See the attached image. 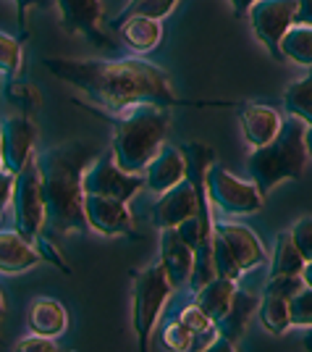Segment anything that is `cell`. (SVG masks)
Masks as SVG:
<instances>
[{
	"label": "cell",
	"mask_w": 312,
	"mask_h": 352,
	"mask_svg": "<svg viewBox=\"0 0 312 352\" xmlns=\"http://www.w3.org/2000/svg\"><path fill=\"white\" fill-rule=\"evenodd\" d=\"M178 323H184L189 331H202V329H208V326H213L215 321H210L208 316L202 313V310L197 308L194 302H189L187 308H181V313H178Z\"/></svg>",
	"instance_id": "74e56055"
},
{
	"label": "cell",
	"mask_w": 312,
	"mask_h": 352,
	"mask_svg": "<svg viewBox=\"0 0 312 352\" xmlns=\"http://www.w3.org/2000/svg\"><path fill=\"white\" fill-rule=\"evenodd\" d=\"M239 124H241V134H244L247 145L260 147V145H265V142H270V140L278 134L283 118H281V113H278L276 108H270V105L247 103V105H241V111H239Z\"/></svg>",
	"instance_id": "ac0fdd59"
},
{
	"label": "cell",
	"mask_w": 312,
	"mask_h": 352,
	"mask_svg": "<svg viewBox=\"0 0 312 352\" xmlns=\"http://www.w3.org/2000/svg\"><path fill=\"white\" fill-rule=\"evenodd\" d=\"M283 108L286 113L299 118L304 126H312V69L302 79L291 82L283 92Z\"/></svg>",
	"instance_id": "4316f807"
},
{
	"label": "cell",
	"mask_w": 312,
	"mask_h": 352,
	"mask_svg": "<svg viewBox=\"0 0 312 352\" xmlns=\"http://www.w3.org/2000/svg\"><path fill=\"white\" fill-rule=\"evenodd\" d=\"M237 294V281L226 279V276H213L208 284H202L200 289H194V305L208 316L210 321H221L226 310L231 308V300Z\"/></svg>",
	"instance_id": "ffe728a7"
},
{
	"label": "cell",
	"mask_w": 312,
	"mask_h": 352,
	"mask_svg": "<svg viewBox=\"0 0 312 352\" xmlns=\"http://www.w3.org/2000/svg\"><path fill=\"white\" fill-rule=\"evenodd\" d=\"M184 153V163H187V182L194 187L197 195H208L205 192V174L208 168L215 163V150L210 145H202V142H187L181 147Z\"/></svg>",
	"instance_id": "cb8c5ba5"
},
{
	"label": "cell",
	"mask_w": 312,
	"mask_h": 352,
	"mask_svg": "<svg viewBox=\"0 0 312 352\" xmlns=\"http://www.w3.org/2000/svg\"><path fill=\"white\" fill-rule=\"evenodd\" d=\"M176 3L178 0H129V3H126V8H123V11L110 21V27L116 30L121 21H126V19H132V16H145V19L163 21L165 16L176 8Z\"/></svg>",
	"instance_id": "83f0119b"
},
{
	"label": "cell",
	"mask_w": 312,
	"mask_h": 352,
	"mask_svg": "<svg viewBox=\"0 0 312 352\" xmlns=\"http://www.w3.org/2000/svg\"><path fill=\"white\" fill-rule=\"evenodd\" d=\"M82 190L92 192V195H105V197H116V200L129 203L136 192L145 190V179H142V174H126L119 163L113 161V153L108 150V153L97 155V158L84 168Z\"/></svg>",
	"instance_id": "9c48e42d"
},
{
	"label": "cell",
	"mask_w": 312,
	"mask_h": 352,
	"mask_svg": "<svg viewBox=\"0 0 312 352\" xmlns=\"http://www.w3.org/2000/svg\"><path fill=\"white\" fill-rule=\"evenodd\" d=\"M218 342H221V331H218V326L213 323V326L202 329V331H194L192 344H189V352L213 350V344H218Z\"/></svg>",
	"instance_id": "f35d334b"
},
{
	"label": "cell",
	"mask_w": 312,
	"mask_h": 352,
	"mask_svg": "<svg viewBox=\"0 0 312 352\" xmlns=\"http://www.w3.org/2000/svg\"><path fill=\"white\" fill-rule=\"evenodd\" d=\"M60 14V30L71 37H84L97 47H113L103 32V3L100 0H53Z\"/></svg>",
	"instance_id": "30bf717a"
},
{
	"label": "cell",
	"mask_w": 312,
	"mask_h": 352,
	"mask_svg": "<svg viewBox=\"0 0 312 352\" xmlns=\"http://www.w3.org/2000/svg\"><path fill=\"white\" fill-rule=\"evenodd\" d=\"M254 310H257V297L237 289L234 300H231V308L226 310V316L215 323L218 331H221V339L231 342V344H239L241 337H244V331H247V323H250Z\"/></svg>",
	"instance_id": "7402d4cb"
},
{
	"label": "cell",
	"mask_w": 312,
	"mask_h": 352,
	"mask_svg": "<svg viewBox=\"0 0 312 352\" xmlns=\"http://www.w3.org/2000/svg\"><path fill=\"white\" fill-rule=\"evenodd\" d=\"M205 192H208L210 206H215L228 216H250V213H257L265 203V197L254 187L252 179L250 182L237 179L218 163H213L205 174Z\"/></svg>",
	"instance_id": "52a82bcc"
},
{
	"label": "cell",
	"mask_w": 312,
	"mask_h": 352,
	"mask_svg": "<svg viewBox=\"0 0 312 352\" xmlns=\"http://www.w3.org/2000/svg\"><path fill=\"white\" fill-rule=\"evenodd\" d=\"M307 350H312V339H310V342H307Z\"/></svg>",
	"instance_id": "bcb514c9"
},
{
	"label": "cell",
	"mask_w": 312,
	"mask_h": 352,
	"mask_svg": "<svg viewBox=\"0 0 312 352\" xmlns=\"http://www.w3.org/2000/svg\"><path fill=\"white\" fill-rule=\"evenodd\" d=\"M16 352H56L58 350V344H56V339L53 337H43V334H34L32 331L29 337L19 339L14 344Z\"/></svg>",
	"instance_id": "8d00e7d4"
},
{
	"label": "cell",
	"mask_w": 312,
	"mask_h": 352,
	"mask_svg": "<svg viewBox=\"0 0 312 352\" xmlns=\"http://www.w3.org/2000/svg\"><path fill=\"white\" fill-rule=\"evenodd\" d=\"M299 287H304L302 276H273L267 279L265 292L257 300V316L263 329L281 337L291 329V318H289V297L297 292Z\"/></svg>",
	"instance_id": "4fadbf2b"
},
{
	"label": "cell",
	"mask_w": 312,
	"mask_h": 352,
	"mask_svg": "<svg viewBox=\"0 0 312 352\" xmlns=\"http://www.w3.org/2000/svg\"><path fill=\"white\" fill-rule=\"evenodd\" d=\"M11 200H14L16 232L34 245V239L43 234L45 223H47V208H45L43 197V176H40V166H37L34 158L27 161V166L16 174Z\"/></svg>",
	"instance_id": "8992f818"
},
{
	"label": "cell",
	"mask_w": 312,
	"mask_h": 352,
	"mask_svg": "<svg viewBox=\"0 0 312 352\" xmlns=\"http://www.w3.org/2000/svg\"><path fill=\"white\" fill-rule=\"evenodd\" d=\"M299 8H297V21L294 24H307L312 27V0H297Z\"/></svg>",
	"instance_id": "60d3db41"
},
{
	"label": "cell",
	"mask_w": 312,
	"mask_h": 352,
	"mask_svg": "<svg viewBox=\"0 0 312 352\" xmlns=\"http://www.w3.org/2000/svg\"><path fill=\"white\" fill-rule=\"evenodd\" d=\"M43 66L56 79L87 95L105 113H123L139 103H155L165 108L178 105H231V103H192L178 98L165 69L145 58L84 60V58H45Z\"/></svg>",
	"instance_id": "6da1fadb"
},
{
	"label": "cell",
	"mask_w": 312,
	"mask_h": 352,
	"mask_svg": "<svg viewBox=\"0 0 312 352\" xmlns=\"http://www.w3.org/2000/svg\"><path fill=\"white\" fill-rule=\"evenodd\" d=\"M5 98L8 103H14L21 113H34L40 105H43V95H40V87L32 85V82H24V79H16L8 82L5 87Z\"/></svg>",
	"instance_id": "f1b7e54d"
},
{
	"label": "cell",
	"mask_w": 312,
	"mask_h": 352,
	"mask_svg": "<svg viewBox=\"0 0 312 352\" xmlns=\"http://www.w3.org/2000/svg\"><path fill=\"white\" fill-rule=\"evenodd\" d=\"M215 236H221L226 250L231 252V258L239 263L241 271H252L257 265L265 263V248L257 239L250 226L241 223H213Z\"/></svg>",
	"instance_id": "9a60e30c"
},
{
	"label": "cell",
	"mask_w": 312,
	"mask_h": 352,
	"mask_svg": "<svg viewBox=\"0 0 312 352\" xmlns=\"http://www.w3.org/2000/svg\"><path fill=\"white\" fill-rule=\"evenodd\" d=\"M297 8V0H257L247 11V21L252 27L254 37L265 45V50L276 60H283L281 37L289 32V27H294Z\"/></svg>",
	"instance_id": "ba28073f"
},
{
	"label": "cell",
	"mask_w": 312,
	"mask_h": 352,
	"mask_svg": "<svg viewBox=\"0 0 312 352\" xmlns=\"http://www.w3.org/2000/svg\"><path fill=\"white\" fill-rule=\"evenodd\" d=\"M173 292L171 281L165 276L160 261L149 268L134 271V289H132V323L134 334L139 339V350H147L152 331L158 326V318L163 313L168 297Z\"/></svg>",
	"instance_id": "5b68a950"
},
{
	"label": "cell",
	"mask_w": 312,
	"mask_h": 352,
	"mask_svg": "<svg viewBox=\"0 0 312 352\" xmlns=\"http://www.w3.org/2000/svg\"><path fill=\"white\" fill-rule=\"evenodd\" d=\"M0 168H3V161H0Z\"/></svg>",
	"instance_id": "c3c4849f"
},
{
	"label": "cell",
	"mask_w": 312,
	"mask_h": 352,
	"mask_svg": "<svg viewBox=\"0 0 312 352\" xmlns=\"http://www.w3.org/2000/svg\"><path fill=\"white\" fill-rule=\"evenodd\" d=\"M37 145V124L29 113H16L0 121V161L3 168L19 174L27 161H32V150Z\"/></svg>",
	"instance_id": "8fae6325"
},
{
	"label": "cell",
	"mask_w": 312,
	"mask_h": 352,
	"mask_svg": "<svg viewBox=\"0 0 312 352\" xmlns=\"http://www.w3.org/2000/svg\"><path fill=\"white\" fill-rule=\"evenodd\" d=\"M163 344L173 352H187L192 344V331L178 321H171L163 329Z\"/></svg>",
	"instance_id": "836d02e7"
},
{
	"label": "cell",
	"mask_w": 312,
	"mask_h": 352,
	"mask_svg": "<svg viewBox=\"0 0 312 352\" xmlns=\"http://www.w3.org/2000/svg\"><path fill=\"white\" fill-rule=\"evenodd\" d=\"M171 129V108L139 103L113 118L110 153L126 174H142Z\"/></svg>",
	"instance_id": "3957f363"
},
{
	"label": "cell",
	"mask_w": 312,
	"mask_h": 352,
	"mask_svg": "<svg viewBox=\"0 0 312 352\" xmlns=\"http://www.w3.org/2000/svg\"><path fill=\"white\" fill-rule=\"evenodd\" d=\"M289 236H291L294 248L299 250V255L304 261H312V216L297 219V223L289 229Z\"/></svg>",
	"instance_id": "d6a6232c"
},
{
	"label": "cell",
	"mask_w": 312,
	"mask_h": 352,
	"mask_svg": "<svg viewBox=\"0 0 312 352\" xmlns=\"http://www.w3.org/2000/svg\"><path fill=\"white\" fill-rule=\"evenodd\" d=\"M213 268H215V276H226V279L231 281H239L244 276V271L231 258V252L226 250L221 236H215V232H213Z\"/></svg>",
	"instance_id": "1f68e13d"
},
{
	"label": "cell",
	"mask_w": 312,
	"mask_h": 352,
	"mask_svg": "<svg viewBox=\"0 0 312 352\" xmlns=\"http://www.w3.org/2000/svg\"><path fill=\"white\" fill-rule=\"evenodd\" d=\"M14 182L16 176L5 168H0V210L11 203V195H14Z\"/></svg>",
	"instance_id": "ab89813d"
},
{
	"label": "cell",
	"mask_w": 312,
	"mask_h": 352,
	"mask_svg": "<svg viewBox=\"0 0 312 352\" xmlns=\"http://www.w3.org/2000/svg\"><path fill=\"white\" fill-rule=\"evenodd\" d=\"M69 329V313L53 297H37L29 308V331L43 337H60Z\"/></svg>",
	"instance_id": "44dd1931"
},
{
	"label": "cell",
	"mask_w": 312,
	"mask_h": 352,
	"mask_svg": "<svg viewBox=\"0 0 312 352\" xmlns=\"http://www.w3.org/2000/svg\"><path fill=\"white\" fill-rule=\"evenodd\" d=\"M304 263L307 261L299 255V250L294 248L289 232H281V234L276 236V245H273V258H270L267 279H273V276H299Z\"/></svg>",
	"instance_id": "d4e9b609"
},
{
	"label": "cell",
	"mask_w": 312,
	"mask_h": 352,
	"mask_svg": "<svg viewBox=\"0 0 312 352\" xmlns=\"http://www.w3.org/2000/svg\"><path fill=\"white\" fill-rule=\"evenodd\" d=\"M116 30H121L123 43L129 45L134 53H139V56L155 50V47L160 45V40H163V27H160V21L145 19V16H132V19L121 21Z\"/></svg>",
	"instance_id": "603a6c76"
},
{
	"label": "cell",
	"mask_w": 312,
	"mask_h": 352,
	"mask_svg": "<svg viewBox=\"0 0 312 352\" xmlns=\"http://www.w3.org/2000/svg\"><path fill=\"white\" fill-rule=\"evenodd\" d=\"M3 316H5V300H3V294H0V321H3Z\"/></svg>",
	"instance_id": "f6af8a7d"
},
{
	"label": "cell",
	"mask_w": 312,
	"mask_h": 352,
	"mask_svg": "<svg viewBox=\"0 0 312 352\" xmlns=\"http://www.w3.org/2000/svg\"><path fill=\"white\" fill-rule=\"evenodd\" d=\"M304 145H307V155L312 158V126L304 129Z\"/></svg>",
	"instance_id": "ee69618b"
},
{
	"label": "cell",
	"mask_w": 312,
	"mask_h": 352,
	"mask_svg": "<svg viewBox=\"0 0 312 352\" xmlns=\"http://www.w3.org/2000/svg\"><path fill=\"white\" fill-rule=\"evenodd\" d=\"M40 263L37 248L27 242L16 229L0 232V271L3 274H24Z\"/></svg>",
	"instance_id": "d6986e66"
},
{
	"label": "cell",
	"mask_w": 312,
	"mask_h": 352,
	"mask_svg": "<svg viewBox=\"0 0 312 352\" xmlns=\"http://www.w3.org/2000/svg\"><path fill=\"white\" fill-rule=\"evenodd\" d=\"M299 276H302V281H304V287H310L312 289V261L304 263V268H302V274H299Z\"/></svg>",
	"instance_id": "7bdbcfd3"
},
{
	"label": "cell",
	"mask_w": 312,
	"mask_h": 352,
	"mask_svg": "<svg viewBox=\"0 0 312 352\" xmlns=\"http://www.w3.org/2000/svg\"><path fill=\"white\" fill-rule=\"evenodd\" d=\"M82 213L92 232L103 236H132L134 234V219L129 203L105 197V195H92L84 192L82 197Z\"/></svg>",
	"instance_id": "7c38bea8"
},
{
	"label": "cell",
	"mask_w": 312,
	"mask_h": 352,
	"mask_svg": "<svg viewBox=\"0 0 312 352\" xmlns=\"http://www.w3.org/2000/svg\"><path fill=\"white\" fill-rule=\"evenodd\" d=\"M192 263L194 250L176 234V229H160V265L173 289L189 281Z\"/></svg>",
	"instance_id": "e0dca14e"
},
{
	"label": "cell",
	"mask_w": 312,
	"mask_h": 352,
	"mask_svg": "<svg viewBox=\"0 0 312 352\" xmlns=\"http://www.w3.org/2000/svg\"><path fill=\"white\" fill-rule=\"evenodd\" d=\"M97 158V145L87 140H71L40 155V176H43V197L47 208V221L58 234L82 232L87 226L82 213V176L89 163Z\"/></svg>",
	"instance_id": "7a4b0ae2"
},
{
	"label": "cell",
	"mask_w": 312,
	"mask_h": 352,
	"mask_svg": "<svg viewBox=\"0 0 312 352\" xmlns=\"http://www.w3.org/2000/svg\"><path fill=\"white\" fill-rule=\"evenodd\" d=\"M0 219H3V210H0Z\"/></svg>",
	"instance_id": "7dc6e473"
},
{
	"label": "cell",
	"mask_w": 312,
	"mask_h": 352,
	"mask_svg": "<svg viewBox=\"0 0 312 352\" xmlns=\"http://www.w3.org/2000/svg\"><path fill=\"white\" fill-rule=\"evenodd\" d=\"M21 66H24L21 40L0 32V72L5 74V76H19Z\"/></svg>",
	"instance_id": "f546056e"
},
{
	"label": "cell",
	"mask_w": 312,
	"mask_h": 352,
	"mask_svg": "<svg viewBox=\"0 0 312 352\" xmlns=\"http://www.w3.org/2000/svg\"><path fill=\"white\" fill-rule=\"evenodd\" d=\"M14 3H16V27L21 32L19 40H27V14H29L32 8H43V11L56 8L53 0H14Z\"/></svg>",
	"instance_id": "d590c367"
},
{
	"label": "cell",
	"mask_w": 312,
	"mask_h": 352,
	"mask_svg": "<svg viewBox=\"0 0 312 352\" xmlns=\"http://www.w3.org/2000/svg\"><path fill=\"white\" fill-rule=\"evenodd\" d=\"M194 213H197V192L187 179H181L171 190H165L160 200L149 208V221L158 229H173Z\"/></svg>",
	"instance_id": "5bb4252c"
},
{
	"label": "cell",
	"mask_w": 312,
	"mask_h": 352,
	"mask_svg": "<svg viewBox=\"0 0 312 352\" xmlns=\"http://www.w3.org/2000/svg\"><path fill=\"white\" fill-rule=\"evenodd\" d=\"M231 3V11H234V16L237 19H244L247 16V11L252 8V3H257V0H228Z\"/></svg>",
	"instance_id": "b9f144b4"
},
{
	"label": "cell",
	"mask_w": 312,
	"mask_h": 352,
	"mask_svg": "<svg viewBox=\"0 0 312 352\" xmlns=\"http://www.w3.org/2000/svg\"><path fill=\"white\" fill-rule=\"evenodd\" d=\"M34 248H37V252H40V261H47V263H53L58 271H63V274H71V265L66 263V255L58 250V245H53V239L50 236H37L34 239Z\"/></svg>",
	"instance_id": "e575fe53"
},
{
	"label": "cell",
	"mask_w": 312,
	"mask_h": 352,
	"mask_svg": "<svg viewBox=\"0 0 312 352\" xmlns=\"http://www.w3.org/2000/svg\"><path fill=\"white\" fill-rule=\"evenodd\" d=\"M289 318H291V326L312 329V289L310 287H299L297 292L289 297Z\"/></svg>",
	"instance_id": "4dcf8cb0"
},
{
	"label": "cell",
	"mask_w": 312,
	"mask_h": 352,
	"mask_svg": "<svg viewBox=\"0 0 312 352\" xmlns=\"http://www.w3.org/2000/svg\"><path fill=\"white\" fill-rule=\"evenodd\" d=\"M281 56L283 60L312 69V27L307 24L289 27V32L281 37Z\"/></svg>",
	"instance_id": "484cf974"
},
{
	"label": "cell",
	"mask_w": 312,
	"mask_h": 352,
	"mask_svg": "<svg viewBox=\"0 0 312 352\" xmlns=\"http://www.w3.org/2000/svg\"><path fill=\"white\" fill-rule=\"evenodd\" d=\"M187 176V163H184V153L181 147H173L163 142L160 150L152 155V161L145 166L142 179H145V190L152 195H163L165 190H171L173 184H178Z\"/></svg>",
	"instance_id": "2e32d148"
},
{
	"label": "cell",
	"mask_w": 312,
	"mask_h": 352,
	"mask_svg": "<svg viewBox=\"0 0 312 352\" xmlns=\"http://www.w3.org/2000/svg\"><path fill=\"white\" fill-rule=\"evenodd\" d=\"M304 124L299 118H286L278 134L260 147H252L247 171L254 187L265 197L283 182H299L307 168V145H304Z\"/></svg>",
	"instance_id": "277c9868"
}]
</instances>
